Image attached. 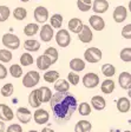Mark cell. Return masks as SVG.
<instances>
[{"mask_svg":"<svg viewBox=\"0 0 131 132\" xmlns=\"http://www.w3.org/2000/svg\"><path fill=\"white\" fill-rule=\"evenodd\" d=\"M49 103L53 113V118L59 124H64L70 120L78 105L76 97L70 92H56L55 94L52 93Z\"/></svg>","mask_w":131,"mask_h":132,"instance_id":"6da1fadb","label":"cell"},{"mask_svg":"<svg viewBox=\"0 0 131 132\" xmlns=\"http://www.w3.org/2000/svg\"><path fill=\"white\" fill-rule=\"evenodd\" d=\"M1 43L7 50H18L20 47V39L13 33H5L1 38Z\"/></svg>","mask_w":131,"mask_h":132,"instance_id":"7a4b0ae2","label":"cell"},{"mask_svg":"<svg viewBox=\"0 0 131 132\" xmlns=\"http://www.w3.org/2000/svg\"><path fill=\"white\" fill-rule=\"evenodd\" d=\"M40 81V73L38 71H28L22 77V85L27 88H32L37 86Z\"/></svg>","mask_w":131,"mask_h":132,"instance_id":"3957f363","label":"cell"},{"mask_svg":"<svg viewBox=\"0 0 131 132\" xmlns=\"http://www.w3.org/2000/svg\"><path fill=\"white\" fill-rule=\"evenodd\" d=\"M84 58L87 63L96 64V63H98V61L102 60V58H103V52H102L101 48H97V47H89V48L85 50Z\"/></svg>","mask_w":131,"mask_h":132,"instance_id":"277c9868","label":"cell"},{"mask_svg":"<svg viewBox=\"0 0 131 132\" xmlns=\"http://www.w3.org/2000/svg\"><path fill=\"white\" fill-rule=\"evenodd\" d=\"M56 43L57 45L60 47V48H65L67 47L68 45L71 44V36H70V32L67 30H63V28H60L57 33H56Z\"/></svg>","mask_w":131,"mask_h":132,"instance_id":"5b68a950","label":"cell"},{"mask_svg":"<svg viewBox=\"0 0 131 132\" xmlns=\"http://www.w3.org/2000/svg\"><path fill=\"white\" fill-rule=\"evenodd\" d=\"M82 81H83V85L86 88H95L99 85L101 80H99L98 74L93 73V72H89V73L84 74Z\"/></svg>","mask_w":131,"mask_h":132,"instance_id":"8992f818","label":"cell"},{"mask_svg":"<svg viewBox=\"0 0 131 132\" xmlns=\"http://www.w3.org/2000/svg\"><path fill=\"white\" fill-rule=\"evenodd\" d=\"M39 36H40L41 41L50 43L55 37V30L50 24H44L41 28H39Z\"/></svg>","mask_w":131,"mask_h":132,"instance_id":"52a82bcc","label":"cell"},{"mask_svg":"<svg viewBox=\"0 0 131 132\" xmlns=\"http://www.w3.org/2000/svg\"><path fill=\"white\" fill-rule=\"evenodd\" d=\"M33 15H34V19H36V21L38 24H45L49 20V16H50L49 10L46 7H44V6H37L34 8Z\"/></svg>","mask_w":131,"mask_h":132,"instance_id":"ba28073f","label":"cell"},{"mask_svg":"<svg viewBox=\"0 0 131 132\" xmlns=\"http://www.w3.org/2000/svg\"><path fill=\"white\" fill-rule=\"evenodd\" d=\"M89 24H90V27L92 30L97 31V32H101V31H103L105 28V21L99 14L91 15L90 19H89Z\"/></svg>","mask_w":131,"mask_h":132,"instance_id":"9c48e42d","label":"cell"},{"mask_svg":"<svg viewBox=\"0 0 131 132\" xmlns=\"http://www.w3.org/2000/svg\"><path fill=\"white\" fill-rule=\"evenodd\" d=\"M78 39L82 41L83 44H89L93 39V32L89 25H83V28L79 33H78Z\"/></svg>","mask_w":131,"mask_h":132,"instance_id":"30bf717a","label":"cell"},{"mask_svg":"<svg viewBox=\"0 0 131 132\" xmlns=\"http://www.w3.org/2000/svg\"><path fill=\"white\" fill-rule=\"evenodd\" d=\"M33 120L38 125H44L50 120V113L44 109H37L36 112L33 113Z\"/></svg>","mask_w":131,"mask_h":132,"instance_id":"8fae6325","label":"cell"},{"mask_svg":"<svg viewBox=\"0 0 131 132\" xmlns=\"http://www.w3.org/2000/svg\"><path fill=\"white\" fill-rule=\"evenodd\" d=\"M110 5L107 3V0H93L92 5H91V10L95 12V14H103L109 10Z\"/></svg>","mask_w":131,"mask_h":132,"instance_id":"7c38bea8","label":"cell"},{"mask_svg":"<svg viewBox=\"0 0 131 132\" xmlns=\"http://www.w3.org/2000/svg\"><path fill=\"white\" fill-rule=\"evenodd\" d=\"M16 116L21 124H28L32 119V113L27 107H19L16 112Z\"/></svg>","mask_w":131,"mask_h":132,"instance_id":"4fadbf2b","label":"cell"},{"mask_svg":"<svg viewBox=\"0 0 131 132\" xmlns=\"http://www.w3.org/2000/svg\"><path fill=\"white\" fill-rule=\"evenodd\" d=\"M128 15H129L128 10H126V7H124V6H117V7L115 8L113 13H112V18H113V20H115L117 24L123 22L124 20L128 18Z\"/></svg>","mask_w":131,"mask_h":132,"instance_id":"5bb4252c","label":"cell"},{"mask_svg":"<svg viewBox=\"0 0 131 132\" xmlns=\"http://www.w3.org/2000/svg\"><path fill=\"white\" fill-rule=\"evenodd\" d=\"M14 118L13 110L6 104H0V120L3 121H11Z\"/></svg>","mask_w":131,"mask_h":132,"instance_id":"9a60e30c","label":"cell"},{"mask_svg":"<svg viewBox=\"0 0 131 132\" xmlns=\"http://www.w3.org/2000/svg\"><path fill=\"white\" fill-rule=\"evenodd\" d=\"M118 84L123 90H130L131 86V73L130 72H122L118 77Z\"/></svg>","mask_w":131,"mask_h":132,"instance_id":"2e32d148","label":"cell"},{"mask_svg":"<svg viewBox=\"0 0 131 132\" xmlns=\"http://www.w3.org/2000/svg\"><path fill=\"white\" fill-rule=\"evenodd\" d=\"M90 105L96 111H103L105 109V106H106V100L102 96H93L91 98Z\"/></svg>","mask_w":131,"mask_h":132,"instance_id":"e0dca14e","label":"cell"},{"mask_svg":"<svg viewBox=\"0 0 131 132\" xmlns=\"http://www.w3.org/2000/svg\"><path fill=\"white\" fill-rule=\"evenodd\" d=\"M37 96L40 103H49V100L51 99L52 92L49 87L46 86H41V87L37 88Z\"/></svg>","mask_w":131,"mask_h":132,"instance_id":"ac0fdd59","label":"cell"},{"mask_svg":"<svg viewBox=\"0 0 131 132\" xmlns=\"http://www.w3.org/2000/svg\"><path fill=\"white\" fill-rule=\"evenodd\" d=\"M117 110L120 113H128L131 110V102L126 97H120L117 100Z\"/></svg>","mask_w":131,"mask_h":132,"instance_id":"d6986e66","label":"cell"},{"mask_svg":"<svg viewBox=\"0 0 131 132\" xmlns=\"http://www.w3.org/2000/svg\"><path fill=\"white\" fill-rule=\"evenodd\" d=\"M83 25H84V22H83L82 19H79V18H72V19H70L67 26H68V30H70V32L78 34V33L82 31Z\"/></svg>","mask_w":131,"mask_h":132,"instance_id":"ffe728a7","label":"cell"},{"mask_svg":"<svg viewBox=\"0 0 131 132\" xmlns=\"http://www.w3.org/2000/svg\"><path fill=\"white\" fill-rule=\"evenodd\" d=\"M36 63H37V67L39 70H41V71H46V70H49V67H51V65H53L52 61L49 59V57H46L45 54L39 55L37 58Z\"/></svg>","mask_w":131,"mask_h":132,"instance_id":"44dd1931","label":"cell"},{"mask_svg":"<svg viewBox=\"0 0 131 132\" xmlns=\"http://www.w3.org/2000/svg\"><path fill=\"white\" fill-rule=\"evenodd\" d=\"M115 87H116V84L115 81L110 78L105 79L101 85V91L103 92L104 94H111L113 91H115Z\"/></svg>","mask_w":131,"mask_h":132,"instance_id":"7402d4cb","label":"cell"},{"mask_svg":"<svg viewBox=\"0 0 131 132\" xmlns=\"http://www.w3.org/2000/svg\"><path fill=\"white\" fill-rule=\"evenodd\" d=\"M24 48L27 52H37L40 48V41L36 39H27L24 41Z\"/></svg>","mask_w":131,"mask_h":132,"instance_id":"603a6c76","label":"cell"},{"mask_svg":"<svg viewBox=\"0 0 131 132\" xmlns=\"http://www.w3.org/2000/svg\"><path fill=\"white\" fill-rule=\"evenodd\" d=\"M91 130H92V124L85 119L79 120L74 126V132H91Z\"/></svg>","mask_w":131,"mask_h":132,"instance_id":"cb8c5ba5","label":"cell"},{"mask_svg":"<svg viewBox=\"0 0 131 132\" xmlns=\"http://www.w3.org/2000/svg\"><path fill=\"white\" fill-rule=\"evenodd\" d=\"M70 69L73 72H82L85 69V61L80 58H73L70 61Z\"/></svg>","mask_w":131,"mask_h":132,"instance_id":"d4e9b609","label":"cell"},{"mask_svg":"<svg viewBox=\"0 0 131 132\" xmlns=\"http://www.w3.org/2000/svg\"><path fill=\"white\" fill-rule=\"evenodd\" d=\"M39 25L34 22H30L24 27V34L26 37H34L39 32Z\"/></svg>","mask_w":131,"mask_h":132,"instance_id":"484cf974","label":"cell"},{"mask_svg":"<svg viewBox=\"0 0 131 132\" xmlns=\"http://www.w3.org/2000/svg\"><path fill=\"white\" fill-rule=\"evenodd\" d=\"M53 84H55V90L57 92H68V90H70V84L65 79H60L59 78Z\"/></svg>","mask_w":131,"mask_h":132,"instance_id":"4316f807","label":"cell"},{"mask_svg":"<svg viewBox=\"0 0 131 132\" xmlns=\"http://www.w3.org/2000/svg\"><path fill=\"white\" fill-rule=\"evenodd\" d=\"M50 25H51L53 28H56V30L61 28V25H63V15L59 13H56V14H53V15H51Z\"/></svg>","mask_w":131,"mask_h":132,"instance_id":"83f0119b","label":"cell"},{"mask_svg":"<svg viewBox=\"0 0 131 132\" xmlns=\"http://www.w3.org/2000/svg\"><path fill=\"white\" fill-rule=\"evenodd\" d=\"M43 77H44V80H45L46 82L53 84L56 80H58L60 78V74H59V72L58 71H53V70H51V71L45 72V74H44Z\"/></svg>","mask_w":131,"mask_h":132,"instance_id":"f1b7e54d","label":"cell"},{"mask_svg":"<svg viewBox=\"0 0 131 132\" xmlns=\"http://www.w3.org/2000/svg\"><path fill=\"white\" fill-rule=\"evenodd\" d=\"M77 109H78V112H79L80 116L83 117H86V116H90L91 114V111H92V107L89 103L86 102H83L80 103L79 105H77Z\"/></svg>","mask_w":131,"mask_h":132,"instance_id":"f546056e","label":"cell"},{"mask_svg":"<svg viewBox=\"0 0 131 132\" xmlns=\"http://www.w3.org/2000/svg\"><path fill=\"white\" fill-rule=\"evenodd\" d=\"M44 54L46 55V57H49V59L52 61V64H56L58 60V57H59V53H58V50L55 48V47H47L46 50H45V52H44Z\"/></svg>","mask_w":131,"mask_h":132,"instance_id":"4dcf8cb0","label":"cell"},{"mask_svg":"<svg viewBox=\"0 0 131 132\" xmlns=\"http://www.w3.org/2000/svg\"><path fill=\"white\" fill-rule=\"evenodd\" d=\"M102 73L105 76V77L110 78V77H113L116 74V67L112 64H104L103 66H102Z\"/></svg>","mask_w":131,"mask_h":132,"instance_id":"1f68e13d","label":"cell"},{"mask_svg":"<svg viewBox=\"0 0 131 132\" xmlns=\"http://www.w3.org/2000/svg\"><path fill=\"white\" fill-rule=\"evenodd\" d=\"M26 16H27V11H26V8L24 7H16L13 10V18L16 20H21L26 19Z\"/></svg>","mask_w":131,"mask_h":132,"instance_id":"d6a6232c","label":"cell"},{"mask_svg":"<svg viewBox=\"0 0 131 132\" xmlns=\"http://www.w3.org/2000/svg\"><path fill=\"white\" fill-rule=\"evenodd\" d=\"M8 72L13 78H20L22 76V66L19 64H13V65L10 66Z\"/></svg>","mask_w":131,"mask_h":132,"instance_id":"836d02e7","label":"cell"},{"mask_svg":"<svg viewBox=\"0 0 131 132\" xmlns=\"http://www.w3.org/2000/svg\"><path fill=\"white\" fill-rule=\"evenodd\" d=\"M28 104H30L32 107H34V109H38V107L40 106L41 103L39 102L38 96H37V88L33 90L32 92L28 94Z\"/></svg>","mask_w":131,"mask_h":132,"instance_id":"e575fe53","label":"cell"},{"mask_svg":"<svg viewBox=\"0 0 131 132\" xmlns=\"http://www.w3.org/2000/svg\"><path fill=\"white\" fill-rule=\"evenodd\" d=\"M92 0H77V7L82 12H89L91 10Z\"/></svg>","mask_w":131,"mask_h":132,"instance_id":"d590c367","label":"cell"},{"mask_svg":"<svg viewBox=\"0 0 131 132\" xmlns=\"http://www.w3.org/2000/svg\"><path fill=\"white\" fill-rule=\"evenodd\" d=\"M34 63V59H33L32 54L30 52H26V53H22L20 55V65L21 66H30Z\"/></svg>","mask_w":131,"mask_h":132,"instance_id":"8d00e7d4","label":"cell"},{"mask_svg":"<svg viewBox=\"0 0 131 132\" xmlns=\"http://www.w3.org/2000/svg\"><path fill=\"white\" fill-rule=\"evenodd\" d=\"M11 15V10L8 6L0 5V22H5Z\"/></svg>","mask_w":131,"mask_h":132,"instance_id":"74e56055","label":"cell"},{"mask_svg":"<svg viewBox=\"0 0 131 132\" xmlns=\"http://www.w3.org/2000/svg\"><path fill=\"white\" fill-rule=\"evenodd\" d=\"M12 60V52L11 50L7 48H1L0 50V61L3 64L10 63Z\"/></svg>","mask_w":131,"mask_h":132,"instance_id":"f35d334b","label":"cell"},{"mask_svg":"<svg viewBox=\"0 0 131 132\" xmlns=\"http://www.w3.org/2000/svg\"><path fill=\"white\" fill-rule=\"evenodd\" d=\"M13 92H14V86L11 82L5 84V85L1 87V90H0V93H1L3 97H11L12 94H13Z\"/></svg>","mask_w":131,"mask_h":132,"instance_id":"ab89813d","label":"cell"},{"mask_svg":"<svg viewBox=\"0 0 131 132\" xmlns=\"http://www.w3.org/2000/svg\"><path fill=\"white\" fill-rule=\"evenodd\" d=\"M119 57L124 63H131V47H125L119 53Z\"/></svg>","mask_w":131,"mask_h":132,"instance_id":"60d3db41","label":"cell"},{"mask_svg":"<svg viewBox=\"0 0 131 132\" xmlns=\"http://www.w3.org/2000/svg\"><path fill=\"white\" fill-rule=\"evenodd\" d=\"M67 81L68 84H71V85L76 86L79 84V74L77 73V72H70V73L67 74Z\"/></svg>","mask_w":131,"mask_h":132,"instance_id":"b9f144b4","label":"cell"},{"mask_svg":"<svg viewBox=\"0 0 131 132\" xmlns=\"http://www.w3.org/2000/svg\"><path fill=\"white\" fill-rule=\"evenodd\" d=\"M122 37L124 39H131V24L125 25L122 28Z\"/></svg>","mask_w":131,"mask_h":132,"instance_id":"7bdbcfd3","label":"cell"},{"mask_svg":"<svg viewBox=\"0 0 131 132\" xmlns=\"http://www.w3.org/2000/svg\"><path fill=\"white\" fill-rule=\"evenodd\" d=\"M5 132H22V127L20 124H11Z\"/></svg>","mask_w":131,"mask_h":132,"instance_id":"ee69618b","label":"cell"},{"mask_svg":"<svg viewBox=\"0 0 131 132\" xmlns=\"http://www.w3.org/2000/svg\"><path fill=\"white\" fill-rule=\"evenodd\" d=\"M7 74H8L7 69L5 67V65H4L3 63H0V80L5 79V78L7 77Z\"/></svg>","mask_w":131,"mask_h":132,"instance_id":"f6af8a7d","label":"cell"},{"mask_svg":"<svg viewBox=\"0 0 131 132\" xmlns=\"http://www.w3.org/2000/svg\"><path fill=\"white\" fill-rule=\"evenodd\" d=\"M6 131V125H5V121L0 120V132H5Z\"/></svg>","mask_w":131,"mask_h":132,"instance_id":"bcb514c9","label":"cell"},{"mask_svg":"<svg viewBox=\"0 0 131 132\" xmlns=\"http://www.w3.org/2000/svg\"><path fill=\"white\" fill-rule=\"evenodd\" d=\"M41 132H56L55 130H52V129H50V127H44L43 130H41Z\"/></svg>","mask_w":131,"mask_h":132,"instance_id":"7dc6e473","label":"cell"},{"mask_svg":"<svg viewBox=\"0 0 131 132\" xmlns=\"http://www.w3.org/2000/svg\"><path fill=\"white\" fill-rule=\"evenodd\" d=\"M20 1H22V3H28L30 0H20Z\"/></svg>","mask_w":131,"mask_h":132,"instance_id":"c3c4849f","label":"cell"},{"mask_svg":"<svg viewBox=\"0 0 131 132\" xmlns=\"http://www.w3.org/2000/svg\"><path fill=\"white\" fill-rule=\"evenodd\" d=\"M28 132H39V131H37V130H30Z\"/></svg>","mask_w":131,"mask_h":132,"instance_id":"681fc988","label":"cell"},{"mask_svg":"<svg viewBox=\"0 0 131 132\" xmlns=\"http://www.w3.org/2000/svg\"><path fill=\"white\" fill-rule=\"evenodd\" d=\"M124 132H131V131H130V130H128V131H124Z\"/></svg>","mask_w":131,"mask_h":132,"instance_id":"f907efd6","label":"cell"}]
</instances>
